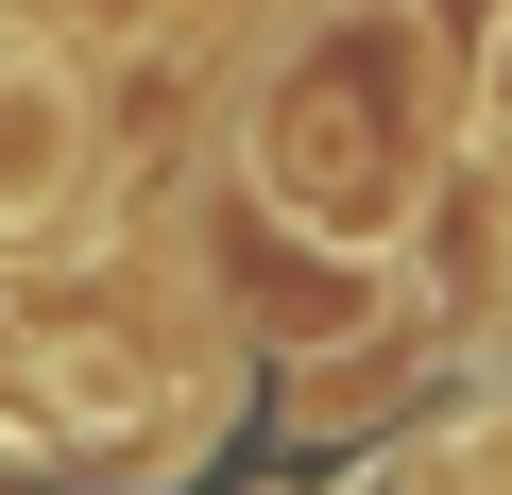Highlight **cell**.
<instances>
[{"label": "cell", "mask_w": 512, "mask_h": 495, "mask_svg": "<svg viewBox=\"0 0 512 495\" xmlns=\"http://www.w3.org/2000/svg\"><path fill=\"white\" fill-rule=\"evenodd\" d=\"M86 86L52 69V52H18V35H0V239H18V222H52L69 188H86Z\"/></svg>", "instance_id": "obj_2"}, {"label": "cell", "mask_w": 512, "mask_h": 495, "mask_svg": "<svg viewBox=\"0 0 512 495\" xmlns=\"http://www.w3.org/2000/svg\"><path fill=\"white\" fill-rule=\"evenodd\" d=\"M427 137H444V52L410 0H325L308 52L256 103V188H274L308 239H393L410 188H427Z\"/></svg>", "instance_id": "obj_1"}]
</instances>
